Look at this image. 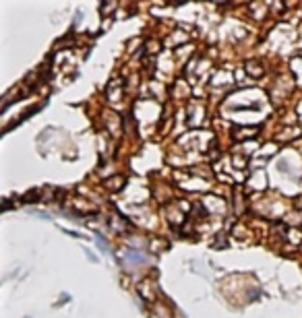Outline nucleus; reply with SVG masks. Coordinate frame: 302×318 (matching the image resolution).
<instances>
[{
  "mask_svg": "<svg viewBox=\"0 0 302 318\" xmlns=\"http://www.w3.org/2000/svg\"><path fill=\"white\" fill-rule=\"evenodd\" d=\"M104 184H106L110 190H120L122 184H124V178H122V176H118V178H110V180H106Z\"/></svg>",
  "mask_w": 302,
  "mask_h": 318,
  "instance_id": "1",
  "label": "nucleus"
},
{
  "mask_svg": "<svg viewBox=\"0 0 302 318\" xmlns=\"http://www.w3.org/2000/svg\"><path fill=\"white\" fill-rule=\"evenodd\" d=\"M35 198H37V192H33V190H29V192L25 194V198H23V201H35Z\"/></svg>",
  "mask_w": 302,
  "mask_h": 318,
  "instance_id": "2",
  "label": "nucleus"
},
{
  "mask_svg": "<svg viewBox=\"0 0 302 318\" xmlns=\"http://www.w3.org/2000/svg\"><path fill=\"white\" fill-rule=\"evenodd\" d=\"M168 5H172V7H180V5H186V3H180V0H174V3H168Z\"/></svg>",
  "mask_w": 302,
  "mask_h": 318,
  "instance_id": "3",
  "label": "nucleus"
}]
</instances>
